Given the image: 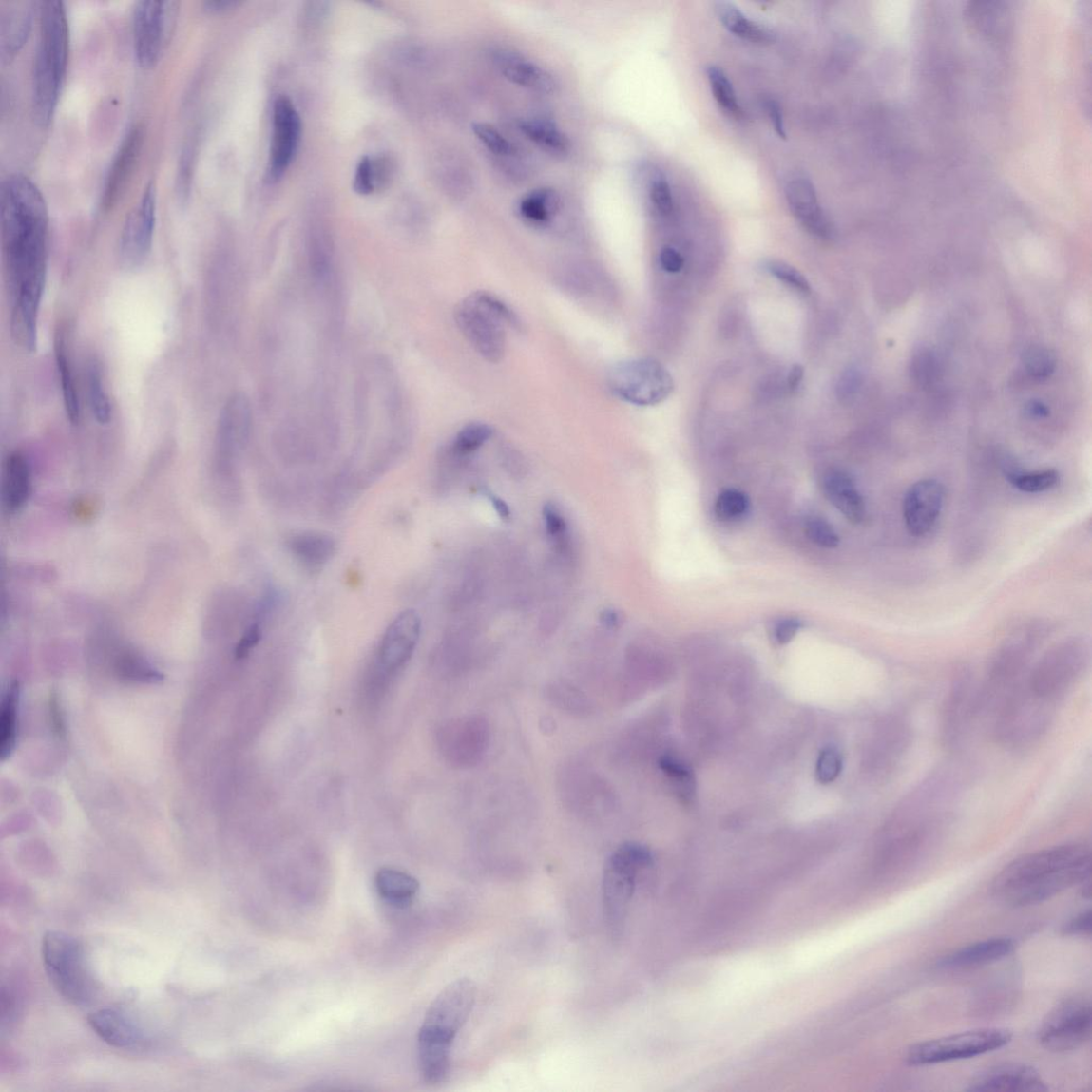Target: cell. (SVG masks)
I'll list each match as a JSON object with an SVG mask.
<instances>
[{
    "label": "cell",
    "mask_w": 1092,
    "mask_h": 1092,
    "mask_svg": "<svg viewBox=\"0 0 1092 1092\" xmlns=\"http://www.w3.org/2000/svg\"><path fill=\"white\" fill-rule=\"evenodd\" d=\"M602 623L607 627H615L620 623V616L615 610H605L604 613L602 614Z\"/></svg>",
    "instance_id": "obj_60"
},
{
    "label": "cell",
    "mask_w": 1092,
    "mask_h": 1092,
    "mask_svg": "<svg viewBox=\"0 0 1092 1092\" xmlns=\"http://www.w3.org/2000/svg\"><path fill=\"white\" fill-rule=\"evenodd\" d=\"M1015 948L1016 942L1010 938L987 939L972 943L943 957L939 961V967L947 969L980 967L1008 957Z\"/></svg>",
    "instance_id": "obj_19"
},
{
    "label": "cell",
    "mask_w": 1092,
    "mask_h": 1092,
    "mask_svg": "<svg viewBox=\"0 0 1092 1092\" xmlns=\"http://www.w3.org/2000/svg\"><path fill=\"white\" fill-rule=\"evenodd\" d=\"M661 770L665 773L671 779L680 784H688L694 781L692 772L688 768L677 761L676 758L663 757L660 761Z\"/></svg>",
    "instance_id": "obj_48"
},
{
    "label": "cell",
    "mask_w": 1092,
    "mask_h": 1092,
    "mask_svg": "<svg viewBox=\"0 0 1092 1092\" xmlns=\"http://www.w3.org/2000/svg\"><path fill=\"white\" fill-rule=\"evenodd\" d=\"M177 0H139L133 10L134 50L143 67L156 65L168 47L178 22Z\"/></svg>",
    "instance_id": "obj_8"
},
{
    "label": "cell",
    "mask_w": 1092,
    "mask_h": 1092,
    "mask_svg": "<svg viewBox=\"0 0 1092 1092\" xmlns=\"http://www.w3.org/2000/svg\"><path fill=\"white\" fill-rule=\"evenodd\" d=\"M490 501L492 503L493 508L496 510L497 514H499L501 518L508 519L510 517L509 507L503 500H501V499H499V497H496L493 495L490 497Z\"/></svg>",
    "instance_id": "obj_59"
},
{
    "label": "cell",
    "mask_w": 1092,
    "mask_h": 1092,
    "mask_svg": "<svg viewBox=\"0 0 1092 1092\" xmlns=\"http://www.w3.org/2000/svg\"><path fill=\"white\" fill-rule=\"evenodd\" d=\"M802 623L796 618H785L775 626V641L779 644L789 643L800 631Z\"/></svg>",
    "instance_id": "obj_51"
},
{
    "label": "cell",
    "mask_w": 1092,
    "mask_h": 1092,
    "mask_svg": "<svg viewBox=\"0 0 1092 1092\" xmlns=\"http://www.w3.org/2000/svg\"><path fill=\"white\" fill-rule=\"evenodd\" d=\"M715 10L723 28L734 36L757 45H768L775 41V33L770 29L750 20L736 5L720 2L716 4Z\"/></svg>",
    "instance_id": "obj_26"
},
{
    "label": "cell",
    "mask_w": 1092,
    "mask_h": 1092,
    "mask_svg": "<svg viewBox=\"0 0 1092 1092\" xmlns=\"http://www.w3.org/2000/svg\"><path fill=\"white\" fill-rule=\"evenodd\" d=\"M31 7L26 3L9 4L0 10V59L8 63L28 40L31 29Z\"/></svg>",
    "instance_id": "obj_23"
},
{
    "label": "cell",
    "mask_w": 1092,
    "mask_h": 1092,
    "mask_svg": "<svg viewBox=\"0 0 1092 1092\" xmlns=\"http://www.w3.org/2000/svg\"><path fill=\"white\" fill-rule=\"evenodd\" d=\"M785 198L793 216L809 233L825 240L833 238V225L820 206L814 183L805 178L792 179L786 183Z\"/></svg>",
    "instance_id": "obj_17"
},
{
    "label": "cell",
    "mask_w": 1092,
    "mask_h": 1092,
    "mask_svg": "<svg viewBox=\"0 0 1092 1092\" xmlns=\"http://www.w3.org/2000/svg\"><path fill=\"white\" fill-rule=\"evenodd\" d=\"M456 321L463 335L487 360L502 359L505 337L501 323L504 321L477 294L459 304Z\"/></svg>",
    "instance_id": "obj_11"
},
{
    "label": "cell",
    "mask_w": 1092,
    "mask_h": 1092,
    "mask_svg": "<svg viewBox=\"0 0 1092 1092\" xmlns=\"http://www.w3.org/2000/svg\"><path fill=\"white\" fill-rule=\"evenodd\" d=\"M43 964L55 990L75 1005L88 1003L94 983L80 941L60 931H49L42 941Z\"/></svg>",
    "instance_id": "obj_5"
},
{
    "label": "cell",
    "mask_w": 1092,
    "mask_h": 1092,
    "mask_svg": "<svg viewBox=\"0 0 1092 1092\" xmlns=\"http://www.w3.org/2000/svg\"><path fill=\"white\" fill-rule=\"evenodd\" d=\"M157 194L154 182L144 187L142 198L126 218L120 239V255L127 268H136L150 253L156 223Z\"/></svg>",
    "instance_id": "obj_12"
},
{
    "label": "cell",
    "mask_w": 1092,
    "mask_h": 1092,
    "mask_svg": "<svg viewBox=\"0 0 1092 1092\" xmlns=\"http://www.w3.org/2000/svg\"><path fill=\"white\" fill-rule=\"evenodd\" d=\"M421 619L414 610L401 613L382 638L378 661L382 670L393 674L403 668L412 657L421 636Z\"/></svg>",
    "instance_id": "obj_15"
},
{
    "label": "cell",
    "mask_w": 1092,
    "mask_h": 1092,
    "mask_svg": "<svg viewBox=\"0 0 1092 1092\" xmlns=\"http://www.w3.org/2000/svg\"><path fill=\"white\" fill-rule=\"evenodd\" d=\"M826 499L853 524L865 519L867 507L853 479L841 469L828 470L821 479Z\"/></svg>",
    "instance_id": "obj_20"
},
{
    "label": "cell",
    "mask_w": 1092,
    "mask_h": 1092,
    "mask_svg": "<svg viewBox=\"0 0 1092 1092\" xmlns=\"http://www.w3.org/2000/svg\"><path fill=\"white\" fill-rule=\"evenodd\" d=\"M749 499L738 490L723 491L715 504V512L722 521H738L744 518L749 510Z\"/></svg>",
    "instance_id": "obj_38"
},
{
    "label": "cell",
    "mask_w": 1092,
    "mask_h": 1092,
    "mask_svg": "<svg viewBox=\"0 0 1092 1092\" xmlns=\"http://www.w3.org/2000/svg\"><path fill=\"white\" fill-rule=\"evenodd\" d=\"M1025 412L1032 418H1044L1050 414V410L1041 401L1033 400L1026 405Z\"/></svg>",
    "instance_id": "obj_56"
},
{
    "label": "cell",
    "mask_w": 1092,
    "mask_h": 1092,
    "mask_svg": "<svg viewBox=\"0 0 1092 1092\" xmlns=\"http://www.w3.org/2000/svg\"><path fill=\"white\" fill-rule=\"evenodd\" d=\"M496 64L507 80L515 85L541 93H552L557 83L545 68L511 50H501L495 56Z\"/></svg>",
    "instance_id": "obj_22"
},
{
    "label": "cell",
    "mask_w": 1092,
    "mask_h": 1092,
    "mask_svg": "<svg viewBox=\"0 0 1092 1092\" xmlns=\"http://www.w3.org/2000/svg\"><path fill=\"white\" fill-rule=\"evenodd\" d=\"M50 715L55 731L58 732L59 736H63L65 732L64 719L61 718L58 698L55 695L50 698Z\"/></svg>",
    "instance_id": "obj_55"
},
{
    "label": "cell",
    "mask_w": 1092,
    "mask_h": 1092,
    "mask_svg": "<svg viewBox=\"0 0 1092 1092\" xmlns=\"http://www.w3.org/2000/svg\"><path fill=\"white\" fill-rule=\"evenodd\" d=\"M493 430L484 423H471L462 428L452 443V451L459 456L474 452L491 438Z\"/></svg>",
    "instance_id": "obj_37"
},
{
    "label": "cell",
    "mask_w": 1092,
    "mask_h": 1092,
    "mask_svg": "<svg viewBox=\"0 0 1092 1092\" xmlns=\"http://www.w3.org/2000/svg\"><path fill=\"white\" fill-rule=\"evenodd\" d=\"M611 388L623 399L638 406H654L674 391V380L658 361L651 359L623 362L610 374Z\"/></svg>",
    "instance_id": "obj_10"
},
{
    "label": "cell",
    "mask_w": 1092,
    "mask_h": 1092,
    "mask_svg": "<svg viewBox=\"0 0 1092 1092\" xmlns=\"http://www.w3.org/2000/svg\"><path fill=\"white\" fill-rule=\"evenodd\" d=\"M122 671L125 676L134 680H146V682H159L163 680L160 672L144 665V662L135 660H126L122 665Z\"/></svg>",
    "instance_id": "obj_47"
},
{
    "label": "cell",
    "mask_w": 1092,
    "mask_h": 1092,
    "mask_svg": "<svg viewBox=\"0 0 1092 1092\" xmlns=\"http://www.w3.org/2000/svg\"><path fill=\"white\" fill-rule=\"evenodd\" d=\"M803 375H805V371H803L802 366H793V369L791 370L788 377V388L791 392H795L799 389L803 380Z\"/></svg>",
    "instance_id": "obj_57"
},
{
    "label": "cell",
    "mask_w": 1092,
    "mask_h": 1092,
    "mask_svg": "<svg viewBox=\"0 0 1092 1092\" xmlns=\"http://www.w3.org/2000/svg\"><path fill=\"white\" fill-rule=\"evenodd\" d=\"M476 994L474 982L460 978L445 987L427 1010L418 1034V1063L430 1084L447 1078L453 1042L474 1008Z\"/></svg>",
    "instance_id": "obj_3"
},
{
    "label": "cell",
    "mask_w": 1092,
    "mask_h": 1092,
    "mask_svg": "<svg viewBox=\"0 0 1092 1092\" xmlns=\"http://www.w3.org/2000/svg\"><path fill=\"white\" fill-rule=\"evenodd\" d=\"M561 204V198L552 188H539L524 197L519 204V213L524 220L535 224H546Z\"/></svg>",
    "instance_id": "obj_30"
},
{
    "label": "cell",
    "mask_w": 1092,
    "mask_h": 1092,
    "mask_svg": "<svg viewBox=\"0 0 1092 1092\" xmlns=\"http://www.w3.org/2000/svg\"><path fill=\"white\" fill-rule=\"evenodd\" d=\"M861 383V373L854 367H851L843 374L840 383H838V396L845 400L853 398L860 390Z\"/></svg>",
    "instance_id": "obj_50"
},
{
    "label": "cell",
    "mask_w": 1092,
    "mask_h": 1092,
    "mask_svg": "<svg viewBox=\"0 0 1092 1092\" xmlns=\"http://www.w3.org/2000/svg\"><path fill=\"white\" fill-rule=\"evenodd\" d=\"M842 757L834 748H827L821 753L817 766L816 777L820 783L833 782L842 772Z\"/></svg>",
    "instance_id": "obj_43"
},
{
    "label": "cell",
    "mask_w": 1092,
    "mask_h": 1092,
    "mask_svg": "<svg viewBox=\"0 0 1092 1092\" xmlns=\"http://www.w3.org/2000/svg\"><path fill=\"white\" fill-rule=\"evenodd\" d=\"M1010 484L1017 490L1037 494L1051 490L1060 484L1061 475L1059 471L1053 469L1044 470L1028 471V473H1022V471H1012L1007 475Z\"/></svg>",
    "instance_id": "obj_33"
},
{
    "label": "cell",
    "mask_w": 1092,
    "mask_h": 1092,
    "mask_svg": "<svg viewBox=\"0 0 1092 1092\" xmlns=\"http://www.w3.org/2000/svg\"><path fill=\"white\" fill-rule=\"evenodd\" d=\"M0 201L5 273L11 309L22 316H37L48 264L46 199L30 179L13 174L4 181Z\"/></svg>",
    "instance_id": "obj_1"
},
{
    "label": "cell",
    "mask_w": 1092,
    "mask_h": 1092,
    "mask_svg": "<svg viewBox=\"0 0 1092 1092\" xmlns=\"http://www.w3.org/2000/svg\"><path fill=\"white\" fill-rule=\"evenodd\" d=\"M765 108L767 111L768 118H770V120L772 122V125L775 129L776 134L777 136H779L781 139H786V137H788V135H786V130H785V126H784V120H783V113H782V109L780 107L779 103H777L774 100L767 101L765 104Z\"/></svg>",
    "instance_id": "obj_54"
},
{
    "label": "cell",
    "mask_w": 1092,
    "mask_h": 1092,
    "mask_svg": "<svg viewBox=\"0 0 1092 1092\" xmlns=\"http://www.w3.org/2000/svg\"><path fill=\"white\" fill-rule=\"evenodd\" d=\"M1012 1041L1009 1029L991 1027L931 1039L916 1044L908 1050L906 1061L911 1065H929L972 1059L1000 1050Z\"/></svg>",
    "instance_id": "obj_7"
},
{
    "label": "cell",
    "mask_w": 1092,
    "mask_h": 1092,
    "mask_svg": "<svg viewBox=\"0 0 1092 1092\" xmlns=\"http://www.w3.org/2000/svg\"><path fill=\"white\" fill-rule=\"evenodd\" d=\"M88 390L93 415L101 425H106L111 418V405L105 391L100 367L91 362L88 367Z\"/></svg>",
    "instance_id": "obj_34"
},
{
    "label": "cell",
    "mask_w": 1092,
    "mask_h": 1092,
    "mask_svg": "<svg viewBox=\"0 0 1092 1092\" xmlns=\"http://www.w3.org/2000/svg\"><path fill=\"white\" fill-rule=\"evenodd\" d=\"M519 128L532 143L547 152L563 155L569 151V139L553 122L538 119L524 120L520 121Z\"/></svg>",
    "instance_id": "obj_29"
},
{
    "label": "cell",
    "mask_w": 1092,
    "mask_h": 1092,
    "mask_svg": "<svg viewBox=\"0 0 1092 1092\" xmlns=\"http://www.w3.org/2000/svg\"><path fill=\"white\" fill-rule=\"evenodd\" d=\"M968 1091H1047L1044 1078L1035 1068L1025 1063H1008L993 1065L977 1074Z\"/></svg>",
    "instance_id": "obj_18"
},
{
    "label": "cell",
    "mask_w": 1092,
    "mask_h": 1092,
    "mask_svg": "<svg viewBox=\"0 0 1092 1092\" xmlns=\"http://www.w3.org/2000/svg\"><path fill=\"white\" fill-rule=\"evenodd\" d=\"M20 687L14 682L8 688L0 716V757L3 761L13 754L17 738V706Z\"/></svg>",
    "instance_id": "obj_31"
},
{
    "label": "cell",
    "mask_w": 1092,
    "mask_h": 1092,
    "mask_svg": "<svg viewBox=\"0 0 1092 1092\" xmlns=\"http://www.w3.org/2000/svg\"><path fill=\"white\" fill-rule=\"evenodd\" d=\"M945 494V487L932 478L919 480L908 489L903 500V518L912 537H925L936 527Z\"/></svg>",
    "instance_id": "obj_13"
},
{
    "label": "cell",
    "mask_w": 1092,
    "mask_h": 1092,
    "mask_svg": "<svg viewBox=\"0 0 1092 1092\" xmlns=\"http://www.w3.org/2000/svg\"><path fill=\"white\" fill-rule=\"evenodd\" d=\"M1025 369L1029 377L1036 380H1045L1051 377L1056 369V356L1050 349L1044 346H1030L1022 355Z\"/></svg>",
    "instance_id": "obj_36"
},
{
    "label": "cell",
    "mask_w": 1092,
    "mask_h": 1092,
    "mask_svg": "<svg viewBox=\"0 0 1092 1092\" xmlns=\"http://www.w3.org/2000/svg\"><path fill=\"white\" fill-rule=\"evenodd\" d=\"M88 1022L95 1034L113 1047L132 1048L143 1043V1032L126 1013L105 1008L89 1015Z\"/></svg>",
    "instance_id": "obj_21"
},
{
    "label": "cell",
    "mask_w": 1092,
    "mask_h": 1092,
    "mask_svg": "<svg viewBox=\"0 0 1092 1092\" xmlns=\"http://www.w3.org/2000/svg\"><path fill=\"white\" fill-rule=\"evenodd\" d=\"M543 514L547 535L556 544H563L566 538L567 526L562 510L556 505L547 503Z\"/></svg>",
    "instance_id": "obj_44"
},
{
    "label": "cell",
    "mask_w": 1092,
    "mask_h": 1092,
    "mask_svg": "<svg viewBox=\"0 0 1092 1092\" xmlns=\"http://www.w3.org/2000/svg\"><path fill=\"white\" fill-rule=\"evenodd\" d=\"M55 354L67 419L72 425H78L81 422L80 397H78L71 362L67 359L63 330H58L55 336Z\"/></svg>",
    "instance_id": "obj_28"
},
{
    "label": "cell",
    "mask_w": 1092,
    "mask_h": 1092,
    "mask_svg": "<svg viewBox=\"0 0 1092 1092\" xmlns=\"http://www.w3.org/2000/svg\"><path fill=\"white\" fill-rule=\"evenodd\" d=\"M239 5L235 0H207L204 3L205 8L209 11H222Z\"/></svg>",
    "instance_id": "obj_58"
},
{
    "label": "cell",
    "mask_w": 1092,
    "mask_h": 1092,
    "mask_svg": "<svg viewBox=\"0 0 1092 1092\" xmlns=\"http://www.w3.org/2000/svg\"><path fill=\"white\" fill-rule=\"evenodd\" d=\"M375 889L387 903L405 907L417 895L419 882L403 871L384 868L375 876Z\"/></svg>",
    "instance_id": "obj_27"
},
{
    "label": "cell",
    "mask_w": 1092,
    "mask_h": 1092,
    "mask_svg": "<svg viewBox=\"0 0 1092 1092\" xmlns=\"http://www.w3.org/2000/svg\"><path fill=\"white\" fill-rule=\"evenodd\" d=\"M471 129L475 136L482 142L492 153L496 155H511L514 153L515 148L513 144L507 140L499 130L495 129L490 125L474 124Z\"/></svg>",
    "instance_id": "obj_40"
},
{
    "label": "cell",
    "mask_w": 1092,
    "mask_h": 1092,
    "mask_svg": "<svg viewBox=\"0 0 1092 1092\" xmlns=\"http://www.w3.org/2000/svg\"><path fill=\"white\" fill-rule=\"evenodd\" d=\"M261 631L258 623L251 625L247 632L244 633L238 646H236L235 657L241 660L247 658L250 651L256 648L260 641Z\"/></svg>",
    "instance_id": "obj_52"
},
{
    "label": "cell",
    "mask_w": 1092,
    "mask_h": 1092,
    "mask_svg": "<svg viewBox=\"0 0 1092 1092\" xmlns=\"http://www.w3.org/2000/svg\"><path fill=\"white\" fill-rule=\"evenodd\" d=\"M706 73L714 99L718 102V106L733 119L742 118V109L737 93L734 91L733 85L726 73L716 66L707 67Z\"/></svg>",
    "instance_id": "obj_32"
},
{
    "label": "cell",
    "mask_w": 1092,
    "mask_h": 1092,
    "mask_svg": "<svg viewBox=\"0 0 1092 1092\" xmlns=\"http://www.w3.org/2000/svg\"><path fill=\"white\" fill-rule=\"evenodd\" d=\"M194 154H195L194 148H192L191 146H188L186 148V150L183 151L182 154L181 165H180V171H179V180H178V182H179V186H178L179 196L181 198H187V196H188L189 187H190V181H191L192 165H194Z\"/></svg>",
    "instance_id": "obj_49"
},
{
    "label": "cell",
    "mask_w": 1092,
    "mask_h": 1092,
    "mask_svg": "<svg viewBox=\"0 0 1092 1092\" xmlns=\"http://www.w3.org/2000/svg\"><path fill=\"white\" fill-rule=\"evenodd\" d=\"M1091 1003L1084 995L1063 999L1047 1013L1038 1029V1042L1046 1050L1064 1053L1077 1050L1091 1037Z\"/></svg>",
    "instance_id": "obj_9"
},
{
    "label": "cell",
    "mask_w": 1092,
    "mask_h": 1092,
    "mask_svg": "<svg viewBox=\"0 0 1092 1092\" xmlns=\"http://www.w3.org/2000/svg\"><path fill=\"white\" fill-rule=\"evenodd\" d=\"M31 474L28 460L20 452L8 457L5 469L4 500L9 512L24 508L31 496Z\"/></svg>",
    "instance_id": "obj_24"
},
{
    "label": "cell",
    "mask_w": 1092,
    "mask_h": 1092,
    "mask_svg": "<svg viewBox=\"0 0 1092 1092\" xmlns=\"http://www.w3.org/2000/svg\"><path fill=\"white\" fill-rule=\"evenodd\" d=\"M292 554L305 566L319 569L335 556L336 545L334 538L320 532H302L288 541Z\"/></svg>",
    "instance_id": "obj_25"
},
{
    "label": "cell",
    "mask_w": 1092,
    "mask_h": 1092,
    "mask_svg": "<svg viewBox=\"0 0 1092 1092\" xmlns=\"http://www.w3.org/2000/svg\"><path fill=\"white\" fill-rule=\"evenodd\" d=\"M653 864L648 847L624 843L610 854L603 872V904L611 930L623 929L634 894L638 873Z\"/></svg>",
    "instance_id": "obj_6"
},
{
    "label": "cell",
    "mask_w": 1092,
    "mask_h": 1092,
    "mask_svg": "<svg viewBox=\"0 0 1092 1092\" xmlns=\"http://www.w3.org/2000/svg\"><path fill=\"white\" fill-rule=\"evenodd\" d=\"M1091 879V851L1085 844H1063L1029 853L1010 862L994 878L993 896L1003 904H1041Z\"/></svg>",
    "instance_id": "obj_2"
},
{
    "label": "cell",
    "mask_w": 1092,
    "mask_h": 1092,
    "mask_svg": "<svg viewBox=\"0 0 1092 1092\" xmlns=\"http://www.w3.org/2000/svg\"><path fill=\"white\" fill-rule=\"evenodd\" d=\"M940 361L937 354L929 348L917 351L910 363L911 379L917 386L928 388L937 382L940 374Z\"/></svg>",
    "instance_id": "obj_35"
},
{
    "label": "cell",
    "mask_w": 1092,
    "mask_h": 1092,
    "mask_svg": "<svg viewBox=\"0 0 1092 1092\" xmlns=\"http://www.w3.org/2000/svg\"><path fill=\"white\" fill-rule=\"evenodd\" d=\"M301 135V121L293 102L287 96H279L274 106V133L270 150V177L281 178L290 167L298 147Z\"/></svg>",
    "instance_id": "obj_14"
},
{
    "label": "cell",
    "mask_w": 1092,
    "mask_h": 1092,
    "mask_svg": "<svg viewBox=\"0 0 1092 1092\" xmlns=\"http://www.w3.org/2000/svg\"><path fill=\"white\" fill-rule=\"evenodd\" d=\"M144 142V128L142 125H135L127 130L126 135L118 148L113 159L102 194V208L109 211L115 206L132 177L135 165L142 153Z\"/></svg>",
    "instance_id": "obj_16"
},
{
    "label": "cell",
    "mask_w": 1092,
    "mask_h": 1092,
    "mask_svg": "<svg viewBox=\"0 0 1092 1092\" xmlns=\"http://www.w3.org/2000/svg\"><path fill=\"white\" fill-rule=\"evenodd\" d=\"M651 199L661 215L668 216L674 212V196L666 180L659 179L653 182Z\"/></svg>",
    "instance_id": "obj_45"
},
{
    "label": "cell",
    "mask_w": 1092,
    "mask_h": 1092,
    "mask_svg": "<svg viewBox=\"0 0 1092 1092\" xmlns=\"http://www.w3.org/2000/svg\"><path fill=\"white\" fill-rule=\"evenodd\" d=\"M766 272L770 273L779 281L794 288L803 295L811 294V285L805 276L798 269L779 260H768L765 263Z\"/></svg>",
    "instance_id": "obj_39"
},
{
    "label": "cell",
    "mask_w": 1092,
    "mask_h": 1092,
    "mask_svg": "<svg viewBox=\"0 0 1092 1092\" xmlns=\"http://www.w3.org/2000/svg\"><path fill=\"white\" fill-rule=\"evenodd\" d=\"M365 156L357 165L354 187L357 194L370 195L380 180V164Z\"/></svg>",
    "instance_id": "obj_42"
},
{
    "label": "cell",
    "mask_w": 1092,
    "mask_h": 1092,
    "mask_svg": "<svg viewBox=\"0 0 1092 1092\" xmlns=\"http://www.w3.org/2000/svg\"><path fill=\"white\" fill-rule=\"evenodd\" d=\"M661 266L669 274H678L683 269L685 260L679 251L665 247L660 255Z\"/></svg>",
    "instance_id": "obj_53"
},
{
    "label": "cell",
    "mask_w": 1092,
    "mask_h": 1092,
    "mask_svg": "<svg viewBox=\"0 0 1092 1092\" xmlns=\"http://www.w3.org/2000/svg\"><path fill=\"white\" fill-rule=\"evenodd\" d=\"M39 38L32 67V108L42 126L49 125L66 80L68 24L61 0H45L39 7Z\"/></svg>",
    "instance_id": "obj_4"
},
{
    "label": "cell",
    "mask_w": 1092,
    "mask_h": 1092,
    "mask_svg": "<svg viewBox=\"0 0 1092 1092\" xmlns=\"http://www.w3.org/2000/svg\"><path fill=\"white\" fill-rule=\"evenodd\" d=\"M805 529L812 543L820 547L834 548L840 545V537L824 519L817 517L808 519Z\"/></svg>",
    "instance_id": "obj_41"
},
{
    "label": "cell",
    "mask_w": 1092,
    "mask_h": 1092,
    "mask_svg": "<svg viewBox=\"0 0 1092 1092\" xmlns=\"http://www.w3.org/2000/svg\"><path fill=\"white\" fill-rule=\"evenodd\" d=\"M1062 932L1064 936L1090 938L1091 936V910H1087L1072 917L1063 925Z\"/></svg>",
    "instance_id": "obj_46"
}]
</instances>
